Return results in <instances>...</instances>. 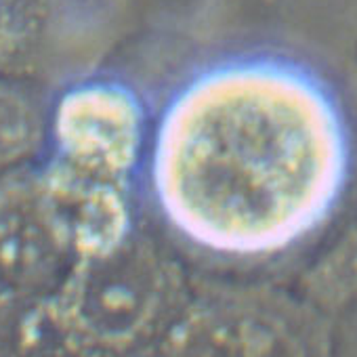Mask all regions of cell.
<instances>
[{
    "instance_id": "1",
    "label": "cell",
    "mask_w": 357,
    "mask_h": 357,
    "mask_svg": "<svg viewBox=\"0 0 357 357\" xmlns=\"http://www.w3.org/2000/svg\"><path fill=\"white\" fill-rule=\"evenodd\" d=\"M357 145L347 103L288 51L211 59L153 118L145 160L164 223L225 259H273L319 236L347 202Z\"/></svg>"
},
{
    "instance_id": "2",
    "label": "cell",
    "mask_w": 357,
    "mask_h": 357,
    "mask_svg": "<svg viewBox=\"0 0 357 357\" xmlns=\"http://www.w3.org/2000/svg\"><path fill=\"white\" fill-rule=\"evenodd\" d=\"M176 278L135 234L120 246L82 259L45 301L24 305L17 332L72 357H120L168 326Z\"/></svg>"
},
{
    "instance_id": "3",
    "label": "cell",
    "mask_w": 357,
    "mask_h": 357,
    "mask_svg": "<svg viewBox=\"0 0 357 357\" xmlns=\"http://www.w3.org/2000/svg\"><path fill=\"white\" fill-rule=\"evenodd\" d=\"M153 118L143 95L109 74L68 82L49 103L47 158L101 181L130 188L145 168Z\"/></svg>"
},
{
    "instance_id": "4",
    "label": "cell",
    "mask_w": 357,
    "mask_h": 357,
    "mask_svg": "<svg viewBox=\"0 0 357 357\" xmlns=\"http://www.w3.org/2000/svg\"><path fill=\"white\" fill-rule=\"evenodd\" d=\"M319 313L307 298L208 303L176 319L160 357H336Z\"/></svg>"
},
{
    "instance_id": "5",
    "label": "cell",
    "mask_w": 357,
    "mask_h": 357,
    "mask_svg": "<svg viewBox=\"0 0 357 357\" xmlns=\"http://www.w3.org/2000/svg\"><path fill=\"white\" fill-rule=\"evenodd\" d=\"M78 263L45 194L40 164L0 176V282L24 305L49 298Z\"/></svg>"
},
{
    "instance_id": "6",
    "label": "cell",
    "mask_w": 357,
    "mask_h": 357,
    "mask_svg": "<svg viewBox=\"0 0 357 357\" xmlns=\"http://www.w3.org/2000/svg\"><path fill=\"white\" fill-rule=\"evenodd\" d=\"M303 296L324 313L357 303V194L342 227L305 273Z\"/></svg>"
},
{
    "instance_id": "7",
    "label": "cell",
    "mask_w": 357,
    "mask_h": 357,
    "mask_svg": "<svg viewBox=\"0 0 357 357\" xmlns=\"http://www.w3.org/2000/svg\"><path fill=\"white\" fill-rule=\"evenodd\" d=\"M49 105L0 76V176L36 162L47 147Z\"/></svg>"
},
{
    "instance_id": "8",
    "label": "cell",
    "mask_w": 357,
    "mask_h": 357,
    "mask_svg": "<svg viewBox=\"0 0 357 357\" xmlns=\"http://www.w3.org/2000/svg\"><path fill=\"white\" fill-rule=\"evenodd\" d=\"M38 43V15L32 0H0V76L22 70Z\"/></svg>"
},
{
    "instance_id": "9",
    "label": "cell",
    "mask_w": 357,
    "mask_h": 357,
    "mask_svg": "<svg viewBox=\"0 0 357 357\" xmlns=\"http://www.w3.org/2000/svg\"><path fill=\"white\" fill-rule=\"evenodd\" d=\"M24 303H20L7 288L0 282V353H3L13 336L20 311H22Z\"/></svg>"
},
{
    "instance_id": "10",
    "label": "cell",
    "mask_w": 357,
    "mask_h": 357,
    "mask_svg": "<svg viewBox=\"0 0 357 357\" xmlns=\"http://www.w3.org/2000/svg\"><path fill=\"white\" fill-rule=\"evenodd\" d=\"M0 357H72L70 353L49 344V342H40V340H28V342H20L15 349L0 353Z\"/></svg>"
},
{
    "instance_id": "11",
    "label": "cell",
    "mask_w": 357,
    "mask_h": 357,
    "mask_svg": "<svg viewBox=\"0 0 357 357\" xmlns=\"http://www.w3.org/2000/svg\"><path fill=\"white\" fill-rule=\"evenodd\" d=\"M344 311L357 313V303L347 307ZM334 353H336V357H357V319L355 317L351 319L347 332L338 340H334Z\"/></svg>"
}]
</instances>
